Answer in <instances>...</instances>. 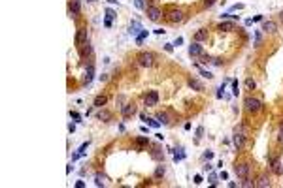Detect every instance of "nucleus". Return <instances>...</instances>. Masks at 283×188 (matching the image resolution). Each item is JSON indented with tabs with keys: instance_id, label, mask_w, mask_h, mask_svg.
Wrapping results in <instances>:
<instances>
[{
	"instance_id": "1",
	"label": "nucleus",
	"mask_w": 283,
	"mask_h": 188,
	"mask_svg": "<svg viewBox=\"0 0 283 188\" xmlns=\"http://www.w3.org/2000/svg\"><path fill=\"white\" fill-rule=\"evenodd\" d=\"M244 106H245V111L247 113H259L260 109H263V102H260L259 98H253V96H247V98L244 100Z\"/></svg>"
},
{
	"instance_id": "2",
	"label": "nucleus",
	"mask_w": 283,
	"mask_h": 188,
	"mask_svg": "<svg viewBox=\"0 0 283 188\" xmlns=\"http://www.w3.org/2000/svg\"><path fill=\"white\" fill-rule=\"evenodd\" d=\"M164 17H166L168 23L178 25V23H183V19H185V13H183V10H170Z\"/></svg>"
},
{
	"instance_id": "3",
	"label": "nucleus",
	"mask_w": 283,
	"mask_h": 188,
	"mask_svg": "<svg viewBox=\"0 0 283 188\" xmlns=\"http://www.w3.org/2000/svg\"><path fill=\"white\" fill-rule=\"evenodd\" d=\"M155 64V55L153 53H140L138 55V66L142 68H151Z\"/></svg>"
},
{
	"instance_id": "4",
	"label": "nucleus",
	"mask_w": 283,
	"mask_h": 188,
	"mask_svg": "<svg viewBox=\"0 0 283 188\" xmlns=\"http://www.w3.org/2000/svg\"><path fill=\"white\" fill-rule=\"evenodd\" d=\"M157 102H159V92L157 90H151V92H147L144 96V103H145V107H153V106H157Z\"/></svg>"
},
{
	"instance_id": "5",
	"label": "nucleus",
	"mask_w": 283,
	"mask_h": 188,
	"mask_svg": "<svg viewBox=\"0 0 283 188\" xmlns=\"http://www.w3.org/2000/svg\"><path fill=\"white\" fill-rule=\"evenodd\" d=\"M87 40H89V30L83 26V28L77 30V36H76V45H77V47H81V45L87 43Z\"/></svg>"
},
{
	"instance_id": "6",
	"label": "nucleus",
	"mask_w": 283,
	"mask_h": 188,
	"mask_svg": "<svg viewBox=\"0 0 283 188\" xmlns=\"http://www.w3.org/2000/svg\"><path fill=\"white\" fill-rule=\"evenodd\" d=\"M234 171H236V175H238L240 179H245V177H249V164H245V162H242V164H236Z\"/></svg>"
},
{
	"instance_id": "7",
	"label": "nucleus",
	"mask_w": 283,
	"mask_h": 188,
	"mask_svg": "<svg viewBox=\"0 0 283 188\" xmlns=\"http://www.w3.org/2000/svg\"><path fill=\"white\" fill-rule=\"evenodd\" d=\"M68 13H70V15H72L74 19L79 17V13H81V2H79V0H72V2H70Z\"/></svg>"
},
{
	"instance_id": "8",
	"label": "nucleus",
	"mask_w": 283,
	"mask_h": 188,
	"mask_svg": "<svg viewBox=\"0 0 283 188\" xmlns=\"http://www.w3.org/2000/svg\"><path fill=\"white\" fill-rule=\"evenodd\" d=\"M134 113H136V106H134V103H125V106H121V115L125 117V119L132 117Z\"/></svg>"
},
{
	"instance_id": "9",
	"label": "nucleus",
	"mask_w": 283,
	"mask_h": 188,
	"mask_svg": "<svg viewBox=\"0 0 283 188\" xmlns=\"http://www.w3.org/2000/svg\"><path fill=\"white\" fill-rule=\"evenodd\" d=\"M147 15H149V19L151 21H159L160 19V15H162V11L157 8V6H147Z\"/></svg>"
},
{
	"instance_id": "10",
	"label": "nucleus",
	"mask_w": 283,
	"mask_h": 188,
	"mask_svg": "<svg viewBox=\"0 0 283 188\" xmlns=\"http://www.w3.org/2000/svg\"><path fill=\"white\" fill-rule=\"evenodd\" d=\"M232 141H234V147L240 151V149H244V145H245V134H240V132H234V137H232Z\"/></svg>"
},
{
	"instance_id": "11",
	"label": "nucleus",
	"mask_w": 283,
	"mask_h": 188,
	"mask_svg": "<svg viewBox=\"0 0 283 188\" xmlns=\"http://www.w3.org/2000/svg\"><path fill=\"white\" fill-rule=\"evenodd\" d=\"M93 77H95V64H93V62H89L87 70H85V75H83V81L85 83H91Z\"/></svg>"
},
{
	"instance_id": "12",
	"label": "nucleus",
	"mask_w": 283,
	"mask_h": 188,
	"mask_svg": "<svg viewBox=\"0 0 283 188\" xmlns=\"http://www.w3.org/2000/svg\"><path fill=\"white\" fill-rule=\"evenodd\" d=\"M270 168H272V171L275 173V175H281V173H283V168H281L279 158H270Z\"/></svg>"
},
{
	"instance_id": "13",
	"label": "nucleus",
	"mask_w": 283,
	"mask_h": 188,
	"mask_svg": "<svg viewBox=\"0 0 283 188\" xmlns=\"http://www.w3.org/2000/svg\"><path fill=\"white\" fill-rule=\"evenodd\" d=\"M189 55H191V57H200V55H204V51H202V45L198 43V41H194V43L189 47Z\"/></svg>"
},
{
	"instance_id": "14",
	"label": "nucleus",
	"mask_w": 283,
	"mask_h": 188,
	"mask_svg": "<svg viewBox=\"0 0 283 188\" xmlns=\"http://www.w3.org/2000/svg\"><path fill=\"white\" fill-rule=\"evenodd\" d=\"M263 30L274 34L275 30H278V23H274V21H264V23H263Z\"/></svg>"
},
{
	"instance_id": "15",
	"label": "nucleus",
	"mask_w": 283,
	"mask_h": 188,
	"mask_svg": "<svg viewBox=\"0 0 283 188\" xmlns=\"http://www.w3.org/2000/svg\"><path fill=\"white\" fill-rule=\"evenodd\" d=\"M272 183H270V179H268L266 175H260L259 179H257V183H255V186H259V188H268Z\"/></svg>"
},
{
	"instance_id": "16",
	"label": "nucleus",
	"mask_w": 283,
	"mask_h": 188,
	"mask_svg": "<svg viewBox=\"0 0 283 188\" xmlns=\"http://www.w3.org/2000/svg\"><path fill=\"white\" fill-rule=\"evenodd\" d=\"M79 55H81V58H85V57H91V55H93V47L89 45V41L85 45H81L79 47Z\"/></svg>"
},
{
	"instance_id": "17",
	"label": "nucleus",
	"mask_w": 283,
	"mask_h": 188,
	"mask_svg": "<svg viewBox=\"0 0 283 188\" xmlns=\"http://www.w3.org/2000/svg\"><path fill=\"white\" fill-rule=\"evenodd\" d=\"M96 117H98V121H104V122L111 121V113H110V111H106V109H100Z\"/></svg>"
},
{
	"instance_id": "18",
	"label": "nucleus",
	"mask_w": 283,
	"mask_h": 188,
	"mask_svg": "<svg viewBox=\"0 0 283 188\" xmlns=\"http://www.w3.org/2000/svg\"><path fill=\"white\" fill-rule=\"evenodd\" d=\"M157 121L160 124H168L170 122V115L166 113V111H159V113H157Z\"/></svg>"
},
{
	"instance_id": "19",
	"label": "nucleus",
	"mask_w": 283,
	"mask_h": 188,
	"mask_svg": "<svg viewBox=\"0 0 283 188\" xmlns=\"http://www.w3.org/2000/svg\"><path fill=\"white\" fill-rule=\"evenodd\" d=\"M204 40H208V30L206 28H200L194 34V41H204Z\"/></svg>"
},
{
	"instance_id": "20",
	"label": "nucleus",
	"mask_w": 283,
	"mask_h": 188,
	"mask_svg": "<svg viewBox=\"0 0 283 188\" xmlns=\"http://www.w3.org/2000/svg\"><path fill=\"white\" fill-rule=\"evenodd\" d=\"M189 87L194 88V90H198V92H200V90H204V85H202L198 79H189Z\"/></svg>"
},
{
	"instance_id": "21",
	"label": "nucleus",
	"mask_w": 283,
	"mask_h": 188,
	"mask_svg": "<svg viewBox=\"0 0 283 188\" xmlns=\"http://www.w3.org/2000/svg\"><path fill=\"white\" fill-rule=\"evenodd\" d=\"M217 28L221 30V32H223V30H225V32H229V30H232V28H234V23H221V25L217 26Z\"/></svg>"
},
{
	"instance_id": "22",
	"label": "nucleus",
	"mask_w": 283,
	"mask_h": 188,
	"mask_svg": "<svg viewBox=\"0 0 283 188\" xmlns=\"http://www.w3.org/2000/svg\"><path fill=\"white\" fill-rule=\"evenodd\" d=\"M106 102H108L106 96H96V98H95V106L96 107H102V106H106Z\"/></svg>"
},
{
	"instance_id": "23",
	"label": "nucleus",
	"mask_w": 283,
	"mask_h": 188,
	"mask_svg": "<svg viewBox=\"0 0 283 188\" xmlns=\"http://www.w3.org/2000/svg\"><path fill=\"white\" fill-rule=\"evenodd\" d=\"M111 19H113V11L108 10V11H106V21H104V25H106V26H111Z\"/></svg>"
},
{
	"instance_id": "24",
	"label": "nucleus",
	"mask_w": 283,
	"mask_h": 188,
	"mask_svg": "<svg viewBox=\"0 0 283 188\" xmlns=\"http://www.w3.org/2000/svg\"><path fill=\"white\" fill-rule=\"evenodd\" d=\"M245 87H247V90H253L255 87H257V83H255V79H245Z\"/></svg>"
},
{
	"instance_id": "25",
	"label": "nucleus",
	"mask_w": 283,
	"mask_h": 188,
	"mask_svg": "<svg viewBox=\"0 0 283 188\" xmlns=\"http://www.w3.org/2000/svg\"><path fill=\"white\" fill-rule=\"evenodd\" d=\"M162 175H164V166H159L157 171H155V179H159V177H162Z\"/></svg>"
},
{
	"instance_id": "26",
	"label": "nucleus",
	"mask_w": 283,
	"mask_h": 188,
	"mask_svg": "<svg viewBox=\"0 0 283 188\" xmlns=\"http://www.w3.org/2000/svg\"><path fill=\"white\" fill-rule=\"evenodd\" d=\"M136 145H138V147H145V145H147V139H145V137H138V139H136Z\"/></svg>"
},
{
	"instance_id": "27",
	"label": "nucleus",
	"mask_w": 283,
	"mask_h": 188,
	"mask_svg": "<svg viewBox=\"0 0 283 188\" xmlns=\"http://www.w3.org/2000/svg\"><path fill=\"white\" fill-rule=\"evenodd\" d=\"M138 28H140V25H138V23L130 25V34H136V32H138Z\"/></svg>"
},
{
	"instance_id": "28",
	"label": "nucleus",
	"mask_w": 283,
	"mask_h": 188,
	"mask_svg": "<svg viewBox=\"0 0 283 188\" xmlns=\"http://www.w3.org/2000/svg\"><path fill=\"white\" fill-rule=\"evenodd\" d=\"M145 36H147V30H144V32H142L140 36L136 38V41H138V43H142V41H144V38H145Z\"/></svg>"
},
{
	"instance_id": "29",
	"label": "nucleus",
	"mask_w": 283,
	"mask_h": 188,
	"mask_svg": "<svg viewBox=\"0 0 283 188\" xmlns=\"http://www.w3.org/2000/svg\"><path fill=\"white\" fill-rule=\"evenodd\" d=\"M96 186H104V177L102 175H96Z\"/></svg>"
},
{
	"instance_id": "30",
	"label": "nucleus",
	"mask_w": 283,
	"mask_h": 188,
	"mask_svg": "<svg viewBox=\"0 0 283 188\" xmlns=\"http://www.w3.org/2000/svg\"><path fill=\"white\" fill-rule=\"evenodd\" d=\"M215 2H217V0H204V6H206V8H211Z\"/></svg>"
},
{
	"instance_id": "31",
	"label": "nucleus",
	"mask_w": 283,
	"mask_h": 188,
	"mask_svg": "<svg viewBox=\"0 0 283 188\" xmlns=\"http://www.w3.org/2000/svg\"><path fill=\"white\" fill-rule=\"evenodd\" d=\"M160 149H153V158L155 160H160V152H159Z\"/></svg>"
},
{
	"instance_id": "32",
	"label": "nucleus",
	"mask_w": 283,
	"mask_h": 188,
	"mask_svg": "<svg viewBox=\"0 0 283 188\" xmlns=\"http://www.w3.org/2000/svg\"><path fill=\"white\" fill-rule=\"evenodd\" d=\"M200 72H202V77H206V79H211V77H213V75H211L210 72H206V70H200Z\"/></svg>"
},
{
	"instance_id": "33",
	"label": "nucleus",
	"mask_w": 283,
	"mask_h": 188,
	"mask_svg": "<svg viewBox=\"0 0 283 188\" xmlns=\"http://www.w3.org/2000/svg\"><path fill=\"white\" fill-rule=\"evenodd\" d=\"M242 186H255V183H251V181L245 177V179H244V183H242Z\"/></svg>"
},
{
	"instance_id": "34",
	"label": "nucleus",
	"mask_w": 283,
	"mask_h": 188,
	"mask_svg": "<svg viewBox=\"0 0 283 188\" xmlns=\"http://www.w3.org/2000/svg\"><path fill=\"white\" fill-rule=\"evenodd\" d=\"M108 79H110V75H108V73H102V75H100V81H104V83H106Z\"/></svg>"
},
{
	"instance_id": "35",
	"label": "nucleus",
	"mask_w": 283,
	"mask_h": 188,
	"mask_svg": "<svg viewBox=\"0 0 283 188\" xmlns=\"http://www.w3.org/2000/svg\"><path fill=\"white\" fill-rule=\"evenodd\" d=\"M136 6L140 10H144V0H136Z\"/></svg>"
},
{
	"instance_id": "36",
	"label": "nucleus",
	"mask_w": 283,
	"mask_h": 188,
	"mask_svg": "<svg viewBox=\"0 0 283 188\" xmlns=\"http://www.w3.org/2000/svg\"><path fill=\"white\" fill-rule=\"evenodd\" d=\"M278 141H283V126L279 128V136H278Z\"/></svg>"
},
{
	"instance_id": "37",
	"label": "nucleus",
	"mask_w": 283,
	"mask_h": 188,
	"mask_svg": "<svg viewBox=\"0 0 283 188\" xmlns=\"http://www.w3.org/2000/svg\"><path fill=\"white\" fill-rule=\"evenodd\" d=\"M204 156H206L208 160H211V158H213V152H211V151H208V152H206V154H204Z\"/></svg>"
},
{
	"instance_id": "38",
	"label": "nucleus",
	"mask_w": 283,
	"mask_h": 188,
	"mask_svg": "<svg viewBox=\"0 0 283 188\" xmlns=\"http://www.w3.org/2000/svg\"><path fill=\"white\" fill-rule=\"evenodd\" d=\"M194 183H196V184H200V183H202V177H200V175H196V177H194Z\"/></svg>"
},
{
	"instance_id": "39",
	"label": "nucleus",
	"mask_w": 283,
	"mask_h": 188,
	"mask_svg": "<svg viewBox=\"0 0 283 188\" xmlns=\"http://www.w3.org/2000/svg\"><path fill=\"white\" fill-rule=\"evenodd\" d=\"M76 186H77V188H83V186H85V183H83V181H77Z\"/></svg>"
},
{
	"instance_id": "40",
	"label": "nucleus",
	"mask_w": 283,
	"mask_h": 188,
	"mask_svg": "<svg viewBox=\"0 0 283 188\" xmlns=\"http://www.w3.org/2000/svg\"><path fill=\"white\" fill-rule=\"evenodd\" d=\"M279 21H281V23H283V11L279 13Z\"/></svg>"
}]
</instances>
